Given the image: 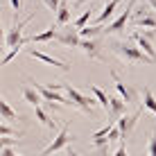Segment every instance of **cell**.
Here are the masks:
<instances>
[{"label":"cell","instance_id":"27","mask_svg":"<svg viewBox=\"0 0 156 156\" xmlns=\"http://www.w3.org/2000/svg\"><path fill=\"white\" fill-rule=\"evenodd\" d=\"M113 156H129V154H127V140H120V143H118V149H115Z\"/></svg>","mask_w":156,"mask_h":156},{"label":"cell","instance_id":"18","mask_svg":"<svg viewBox=\"0 0 156 156\" xmlns=\"http://www.w3.org/2000/svg\"><path fill=\"white\" fill-rule=\"evenodd\" d=\"M136 27H147V30H156V16L154 14H145L140 18H133Z\"/></svg>","mask_w":156,"mask_h":156},{"label":"cell","instance_id":"28","mask_svg":"<svg viewBox=\"0 0 156 156\" xmlns=\"http://www.w3.org/2000/svg\"><path fill=\"white\" fill-rule=\"evenodd\" d=\"M12 2V9H14V14H16V18H18V14H20V9H23V0H9Z\"/></svg>","mask_w":156,"mask_h":156},{"label":"cell","instance_id":"23","mask_svg":"<svg viewBox=\"0 0 156 156\" xmlns=\"http://www.w3.org/2000/svg\"><path fill=\"white\" fill-rule=\"evenodd\" d=\"M113 125H115V122H109V125H106V127L98 129V131H95L93 136H90V140H100V138H106V136H109V133H111V129H113Z\"/></svg>","mask_w":156,"mask_h":156},{"label":"cell","instance_id":"21","mask_svg":"<svg viewBox=\"0 0 156 156\" xmlns=\"http://www.w3.org/2000/svg\"><path fill=\"white\" fill-rule=\"evenodd\" d=\"M143 102H145V106H147V109L156 115V98H154V93H152L149 88L143 90Z\"/></svg>","mask_w":156,"mask_h":156},{"label":"cell","instance_id":"15","mask_svg":"<svg viewBox=\"0 0 156 156\" xmlns=\"http://www.w3.org/2000/svg\"><path fill=\"white\" fill-rule=\"evenodd\" d=\"M111 118H113V122H118L122 115L127 113V102L122 98H111V109H109Z\"/></svg>","mask_w":156,"mask_h":156},{"label":"cell","instance_id":"5","mask_svg":"<svg viewBox=\"0 0 156 156\" xmlns=\"http://www.w3.org/2000/svg\"><path fill=\"white\" fill-rule=\"evenodd\" d=\"M133 7H136V0H129V5H127V9L122 12L118 18L113 20V23H109L104 27V34H118V32H122L127 27V20H129V16H131V12H133Z\"/></svg>","mask_w":156,"mask_h":156},{"label":"cell","instance_id":"26","mask_svg":"<svg viewBox=\"0 0 156 156\" xmlns=\"http://www.w3.org/2000/svg\"><path fill=\"white\" fill-rule=\"evenodd\" d=\"M43 2L50 12H59V7H61V0H43Z\"/></svg>","mask_w":156,"mask_h":156},{"label":"cell","instance_id":"25","mask_svg":"<svg viewBox=\"0 0 156 156\" xmlns=\"http://www.w3.org/2000/svg\"><path fill=\"white\" fill-rule=\"evenodd\" d=\"M147 156H156V129L152 131V138H149V147H147Z\"/></svg>","mask_w":156,"mask_h":156},{"label":"cell","instance_id":"32","mask_svg":"<svg viewBox=\"0 0 156 156\" xmlns=\"http://www.w3.org/2000/svg\"><path fill=\"white\" fill-rule=\"evenodd\" d=\"M149 5H152V9L156 12V0H149Z\"/></svg>","mask_w":156,"mask_h":156},{"label":"cell","instance_id":"14","mask_svg":"<svg viewBox=\"0 0 156 156\" xmlns=\"http://www.w3.org/2000/svg\"><path fill=\"white\" fill-rule=\"evenodd\" d=\"M120 2H122V0H106V5L102 7V12H100L98 16H95V25H102V23H106V20H109L111 16H113V9H115Z\"/></svg>","mask_w":156,"mask_h":156},{"label":"cell","instance_id":"3","mask_svg":"<svg viewBox=\"0 0 156 156\" xmlns=\"http://www.w3.org/2000/svg\"><path fill=\"white\" fill-rule=\"evenodd\" d=\"M30 84L34 86V88L41 93V98L45 100V102H50L52 106H57V102H59V104H63V106H73V102H70V100L63 98V95H59L57 90H55V88H50L48 84H39V82H34V79H30Z\"/></svg>","mask_w":156,"mask_h":156},{"label":"cell","instance_id":"17","mask_svg":"<svg viewBox=\"0 0 156 156\" xmlns=\"http://www.w3.org/2000/svg\"><path fill=\"white\" fill-rule=\"evenodd\" d=\"M0 113H2V122H9V120H16V118H18V113L9 106L7 98H0Z\"/></svg>","mask_w":156,"mask_h":156},{"label":"cell","instance_id":"8","mask_svg":"<svg viewBox=\"0 0 156 156\" xmlns=\"http://www.w3.org/2000/svg\"><path fill=\"white\" fill-rule=\"evenodd\" d=\"M140 111H143V109H138L136 113H131V115H122L120 120H118V127H120V133H122V140H127V138L131 136L133 127H136L138 118H140Z\"/></svg>","mask_w":156,"mask_h":156},{"label":"cell","instance_id":"29","mask_svg":"<svg viewBox=\"0 0 156 156\" xmlns=\"http://www.w3.org/2000/svg\"><path fill=\"white\" fill-rule=\"evenodd\" d=\"M0 133H2V136H12L14 133V129L9 127V122H2V125H0Z\"/></svg>","mask_w":156,"mask_h":156},{"label":"cell","instance_id":"12","mask_svg":"<svg viewBox=\"0 0 156 156\" xmlns=\"http://www.w3.org/2000/svg\"><path fill=\"white\" fill-rule=\"evenodd\" d=\"M57 27H59V25L52 23L48 30H43V32H39V34H34V36H27V41H30V43H48V41L57 39V34H59Z\"/></svg>","mask_w":156,"mask_h":156},{"label":"cell","instance_id":"24","mask_svg":"<svg viewBox=\"0 0 156 156\" xmlns=\"http://www.w3.org/2000/svg\"><path fill=\"white\" fill-rule=\"evenodd\" d=\"M106 138H109V145H113V143H118V140H122V133H120V127H118V122L113 125V129H111V133H109Z\"/></svg>","mask_w":156,"mask_h":156},{"label":"cell","instance_id":"1","mask_svg":"<svg viewBox=\"0 0 156 156\" xmlns=\"http://www.w3.org/2000/svg\"><path fill=\"white\" fill-rule=\"evenodd\" d=\"M111 50H113L125 63H147V66H156L154 59L145 55L133 41H113L111 43Z\"/></svg>","mask_w":156,"mask_h":156},{"label":"cell","instance_id":"7","mask_svg":"<svg viewBox=\"0 0 156 156\" xmlns=\"http://www.w3.org/2000/svg\"><path fill=\"white\" fill-rule=\"evenodd\" d=\"M79 50H82L86 57H90V59L106 61L104 55H102V43H100V41H95V39H82V41H79Z\"/></svg>","mask_w":156,"mask_h":156},{"label":"cell","instance_id":"19","mask_svg":"<svg viewBox=\"0 0 156 156\" xmlns=\"http://www.w3.org/2000/svg\"><path fill=\"white\" fill-rule=\"evenodd\" d=\"M70 23V9H68V2L61 0V7L57 12V25H68Z\"/></svg>","mask_w":156,"mask_h":156},{"label":"cell","instance_id":"16","mask_svg":"<svg viewBox=\"0 0 156 156\" xmlns=\"http://www.w3.org/2000/svg\"><path fill=\"white\" fill-rule=\"evenodd\" d=\"M90 90H93V95H95V100H98V104L106 111V113H109V109H111V98H109V95H106L102 88H98V86H90Z\"/></svg>","mask_w":156,"mask_h":156},{"label":"cell","instance_id":"30","mask_svg":"<svg viewBox=\"0 0 156 156\" xmlns=\"http://www.w3.org/2000/svg\"><path fill=\"white\" fill-rule=\"evenodd\" d=\"M68 156H82V154H79V152H75L73 147H68Z\"/></svg>","mask_w":156,"mask_h":156},{"label":"cell","instance_id":"11","mask_svg":"<svg viewBox=\"0 0 156 156\" xmlns=\"http://www.w3.org/2000/svg\"><path fill=\"white\" fill-rule=\"evenodd\" d=\"M131 41L136 43V45L140 48L147 57H152L154 61H156V48H152V43H149V39H147L145 34H140V32H133V34H131Z\"/></svg>","mask_w":156,"mask_h":156},{"label":"cell","instance_id":"4","mask_svg":"<svg viewBox=\"0 0 156 156\" xmlns=\"http://www.w3.org/2000/svg\"><path fill=\"white\" fill-rule=\"evenodd\" d=\"M73 140H75V136H70V131H68V125H63L61 129H59L57 138H55V140H52V143L41 152V156H50V154H55V152H59V149L68 147V145H70Z\"/></svg>","mask_w":156,"mask_h":156},{"label":"cell","instance_id":"6","mask_svg":"<svg viewBox=\"0 0 156 156\" xmlns=\"http://www.w3.org/2000/svg\"><path fill=\"white\" fill-rule=\"evenodd\" d=\"M27 55L34 57V59H39V61H43V63H48V66H55V68H59V70H63V73L70 70V63H68V61H61V59H57V57H50V55H45V52H41V50L27 48Z\"/></svg>","mask_w":156,"mask_h":156},{"label":"cell","instance_id":"22","mask_svg":"<svg viewBox=\"0 0 156 156\" xmlns=\"http://www.w3.org/2000/svg\"><path fill=\"white\" fill-rule=\"evenodd\" d=\"M90 16H93V9H86V12L79 16V18H75V20H73V27H75V30H84V27H86V23L90 20Z\"/></svg>","mask_w":156,"mask_h":156},{"label":"cell","instance_id":"13","mask_svg":"<svg viewBox=\"0 0 156 156\" xmlns=\"http://www.w3.org/2000/svg\"><path fill=\"white\" fill-rule=\"evenodd\" d=\"M20 95H23V100L27 102V104H32L34 109H36V106H41V102H45L34 86H23V88H20Z\"/></svg>","mask_w":156,"mask_h":156},{"label":"cell","instance_id":"2","mask_svg":"<svg viewBox=\"0 0 156 156\" xmlns=\"http://www.w3.org/2000/svg\"><path fill=\"white\" fill-rule=\"evenodd\" d=\"M61 90L66 93V98L73 102L75 109L84 111V113H93V109H95V100H93V98H88V95H82L77 88H73L70 84H61Z\"/></svg>","mask_w":156,"mask_h":156},{"label":"cell","instance_id":"20","mask_svg":"<svg viewBox=\"0 0 156 156\" xmlns=\"http://www.w3.org/2000/svg\"><path fill=\"white\" fill-rule=\"evenodd\" d=\"M36 120H39L43 127H48V129H55V127H57L55 120L50 118V113H48L45 109H41V106H36Z\"/></svg>","mask_w":156,"mask_h":156},{"label":"cell","instance_id":"31","mask_svg":"<svg viewBox=\"0 0 156 156\" xmlns=\"http://www.w3.org/2000/svg\"><path fill=\"white\" fill-rule=\"evenodd\" d=\"M84 2H88V0H75V7H82Z\"/></svg>","mask_w":156,"mask_h":156},{"label":"cell","instance_id":"10","mask_svg":"<svg viewBox=\"0 0 156 156\" xmlns=\"http://www.w3.org/2000/svg\"><path fill=\"white\" fill-rule=\"evenodd\" d=\"M111 77H113L115 90H118V93H120V98L125 100L127 104H129V102H136V93H133V88H129V86H127L125 82H122L120 77H118V73H115V70H111Z\"/></svg>","mask_w":156,"mask_h":156},{"label":"cell","instance_id":"9","mask_svg":"<svg viewBox=\"0 0 156 156\" xmlns=\"http://www.w3.org/2000/svg\"><path fill=\"white\" fill-rule=\"evenodd\" d=\"M57 41L61 43V45H66V48H79L82 36L75 32V27H68V30H61V32L57 34Z\"/></svg>","mask_w":156,"mask_h":156}]
</instances>
